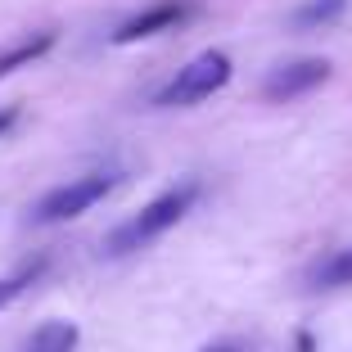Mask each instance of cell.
Wrapping results in <instances>:
<instances>
[{
  "label": "cell",
  "mask_w": 352,
  "mask_h": 352,
  "mask_svg": "<svg viewBox=\"0 0 352 352\" xmlns=\"http://www.w3.org/2000/svg\"><path fill=\"white\" fill-rule=\"evenodd\" d=\"M199 190L195 186H181V190H167V195H158L154 204H145L140 212H135L131 221H122V226L109 235V244L104 249L113 253V258H122V253H135V249H145L149 239H158L163 230H172L176 221L190 212V204H195Z\"/></svg>",
  "instance_id": "6da1fadb"
},
{
  "label": "cell",
  "mask_w": 352,
  "mask_h": 352,
  "mask_svg": "<svg viewBox=\"0 0 352 352\" xmlns=\"http://www.w3.org/2000/svg\"><path fill=\"white\" fill-rule=\"evenodd\" d=\"M226 82H230V54L226 50H204L172 77V86L158 95V104H199L208 95H217Z\"/></svg>",
  "instance_id": "7a4b0ae2"
},
{
  "label": "cell",
  "mask_w": 352,
  "mask_h": 352,
  "mask_svg": "<svg viewBox=\"0 0 352 352\" xmlns=\"http://www.w3.org/2000/svg\"><path fill=\"white\" fill-rule=\"evenodd\" d=\"M109 190H113V176H77V181H68V186L50 190V195L36 204L32 217L45 221V226H50V221H73V217H82V212H91Z\"/></svg>",
  "instance_id": "3957f363"
},
{
  "label": "cell",
  "mask_w": 352,
  "mask_h": 352,
  "mask_svg": "<svg viewBox=\"0 0 352 352\" xmlns=\"http://www.w3.org/2000/svg\"><path fill=\"white\" fill-rule=\"evenodd\" d=\"M325 77H330V63L325 59H294V63H285V68H276V73L267 77L262 95H267V100H294V95L316 91Z\"/></svg>",
  "instance_id": "277c9868"
},
{
  "label": "cell",
  "mask_w": 352,
  "mask_h": 352,
  "mask_svg": "<svg viewBox=\"0 0 352 352\" xmlns=\"http://www.w3.org/2000/svg\"><path fill=\"white\" fill-rule=\"evenodd\" d=\"M186 5L181 0H163V5H149V10H140L135 19H126L122 28L109 36L113 45H135V41H145V36H158V32H167V28H176V23L186 19Z\"/></svg>",
  "instance_id": "5b68a950"
},
{
  "label": "cell",
  "mask_w": 352,
  "mask_h": 352,
  "mask_svg": "<svg viewBox=\"0 0 352 352\" xmlns=\"http://www.w3.org/2000/svg\"><path fill=\"white\" fill-rule=\"evenodd\" d=\"M50 45H54V32H36V36H28V41L0 50V77H10V73H19V68H28V63H36Z\"/></svg>",
  "instance_id": "8992f818"
},
{
  "label": "cell",
  "mask_w": 352,
  "mask_h": 352,
  "mask_svg": "<svg viewBox=\"0 0 352 352\" xmlns=\"http://www.w3.org/2000/svg\"><path fill=\"white\" fill-rule=\"evenodd\" d=\"M77 325L73 321H45L41 330L28 339V352H77Z\"/></svg>",
  "instance_id": "52a82bcc"
},
{
  "label": "cell",
  "mask_w": 352,
  "mask_h": 352,
  "mask_svg": "<svg viewBox=\"0 0 352 352\" xmlns=\"http://www.w3.org/2000/svg\"><path fill=\"white\" fill-rule=\"evenodd\" d=\"M45 267H50L45 258H32V262H23L19 271H10V276H0V307H10V302L19 298V294H28L32 285H36V280L45 276Z\"/></svg>",
  "instance_id": "ba28073f"
},
{
  "label": "cell",
  "mask_w": 352,
  "mask_h": 352,
  "mask_svg": "<svg viewBox=\"0 0 352 352\" xmlns=\"http://www.w3.org/2000/svg\"><path fill=\"white\" fill-rule=\"evenodd\" d=\"M311 280L321 285V289H339V285H352V249H339L321 262V267L311 271Z\"/></svg>",
  "instance_id": "9c48e42d"
},
{
  "label": "cell",
  "mask_w": 352,
  "mask_h": 352,
  "mask_svg": "<svg viewBox=\"0 0 352 352\" xmlns=\"http://www.w3.org/2000/svg\"><path fill=\"white\" fill-rule=\"evenodd\" d=\"M343 10H348V0H311V5H302V10L294 14V23H302V28H316V23H334Z\"/></svg>",
  "instance_id": "30bf717a"
},
{
  "label": "cell",
  "mask_w": 352,
  "mask_h": 352,
  "mask_svg": "<svg viewBox=\"0 0 352 352\" xmlns=\"http://www.w3.org/2000/svg\"><path fill=\"white\" fill-rule=\"evenodd\" d=\"M14 122H19V109H0V135L10 131V126H14Z\"/></svg>",
  "instance_id": "8fae6325"
},
{
  "label": "cell",
  "mask_w": 352,
  "mask_h": 352,
  "mask_svg": "<svg viewBox=\"0 0 352 352\" xmlns=\"http://www.w3.org/2000/svg\"><path fill=\"white\" fill-rule=\"evenodd\" d=\"M204 352H239V343H212V348H204Z\"/></svg>",
  "instance_id": "7c38bea8"
}]
</instances>
